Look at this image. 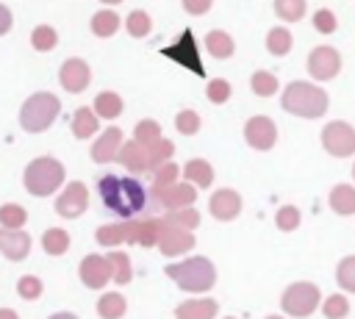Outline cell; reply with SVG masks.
<instances>
[{"instance_id": "1", "label": "cell", "mask_w": 355, "mask_h": 319, "mask_svg": "<svg viewBox=\"0 0 355 319\" xmlns=\"http://www.w3.org/2000/svg\"><path fill=\"white\" fill-rule=\"evenodd\" d=\"M97 191H100L103 205L122 219H130L147 211L153 200V194L136 178H119V175H103L97 180Z\"/></svg>"}, {"instance_id": "2", "label": "cell", "mask_w": 355, "mask_h": 319, "mask_svg": "<svg viewBox=\"0 0 355 319\" xmlns=\"http://www.w3.org/2000/svg\"><path fill=\"white\" fill-rule=\"evenodd\" d=\"M280 105L283 111L294 114V117H305V119H319L327 105H330V97L322 86L311 83V80H294L283 89V97H280Z\"/></svg>"}, {"instance_id": "3", "label": "cell", "mask_w": 355, "mask_h": 319, "mask_svg": "<svg viewBox=\"0 0 355 319\" xmlns=\"http://www.w3.org/2000/svg\"><path fill=\"white\" fill-rule=\"evenodd\" d=\"M61 111V103L53 92H36L31 94L19 108V125L28 133H44Z\"/></svg>"}, {"instance_id": "4", "label": "cell", "mask_w": 355, "mask_h": 319, "mask_svg": "<svg viewBox=\"0 0 355 319\" xmlns=\"http://www.w3.org/2000/svg\"><path fill=\"white\" fill-rule=\"evenodd\" d=\"M22 183H25V189H28L33 197H47V194H53V191L64 183V164L55 161L53 155L33 158V161L25 166Z\"/></svg>"}, {"instance_id": "5", "label": "cell", "mask_w": 355, "mask_h": 319, "mask_svg": "<svg viewBox=\"0 0 355 319\" xmlns=\"http://www.w3.org/2000/svg\"><path fill=\"white\" fill-rule=\"evenodd\" d=\"M166 275L183 291H208L216 280V269L208 258H189V261H180V264H169Z\"/></svg>"}, {"instance_id": "6", "label": "cell", "mask_w": 355, "mask_h": 319, "mask_svg": "<svg viewBox=\"0 0 355 319\" xmlns=\"http://www.w3.org/2000/svg\"><path fill=\"white\" fill-rule=\"evenodd\" d=\"M161 55H166L169 61L186 67V69L194 72L197 78H205V67H202V58H200V50H197V39H194V31H191V28L180 31L178 42L166 44V47L161 50Z\"/></svg>"}, {"instance_id": "7", "label": "cell", "mask_w": 355, "mask_h": 319, "mask_svg": "<svg viewBox=\"0 0 355 319\" xmlns=\"http://www.w3.org/2000/svg\"><path fill=\"white\" fill-rule=\"evenodd\" d=\"M322 147L336 155V158H347L355 153V128L344 119H336V122H327L322 128Z\"/></svg>"}, {"instance_id": "8", "label": "cell", "mask_w": 355, "mask_h": 319, "mask_svg": "<svg viewBox=\"0 0 355 319\" xmlns=\"http://www.w3.org/2000/svg\"><path fill=\"white\" fill-rule=\"evenodd\" d=\"M319 305V288L311 283H294L283 294V311L291 316H308Z\"/></svg>"}, {"instance_id": "9", "label": "cell", "mask_w": 355, "mask_h": 319, "mask_svg": "<svg viewBox=\"0 0 355 319\" xmlns=\"http://www.w3.org/2000/svg\"><path fill=\"white\" fill-rule=\"evenodd\" d=\"M341 69V55L330 44H319L308 55V75L316 80H333Z\"/></svg>"}, {"instance_id": "10", "label": "cell", "mask_w": 355, "mask_h": 319, "mask_svg": "<svg viewBox=\"0 0 355 319\" xmlns=\"http://www.w3.org/2000/svg\"><path fill=\"white\" fill-rule=\"evenodd\" d=\"M244 139H247V144H250L252 150L266 153V150H272L275 141H277V125H275L269 117H263V114L250 117L247 125H244Z\"/></svg>"}, {"instance_id": "11", "label": "cell", "mask_w": 355, "mask_h": 319, "mask_svg": "<svg viewBox=\"0 0 355 319\" xmlns=\"http://www.w3.org/2000/svg\"><path fill=\"white\" fill-rule=\"evenodd\" d=\"M58 83L61 89L72 92V94H80L89 83H92V69L83 58H67L58 69Z\"/></svg>"}, {"instance_id": "12", "label": "cell", "mask_w": 355, "mask_h": 319, "mask_svg": "<svg viewBox=\"0 0 355 319\" xmlns=\"http://www.w3.org/2000/svg\"><path fill=\"white\" fill-rule=\"evenodd\" d=\"M153 197L172 208V211H180V208H189L194 200H197V189H191L189 183H169V186H153Z\"/></svg>"}, {"instance_id": "13", "label": "cell", "mask_w": 355, "mask_h": 319, "mask_svg": "<svg viewBox=\"0 0 355 319\" xmlns=\"http://www.w3.org/2000/svg\"><path fill=\"white\" fill-rule=\"evenodd\" d=\"M86 205H89V191H86V186H83L80 180H72V183L61 191V197L55 200V211H58L61 216H67V219L80 216V214L86 211Z\"/></svg>"}, {"instance_id": "14", "label": "cell", "mask_w": 355, "mask_h": 319, "mask_svg": "<svg viewBox=\"0 0 355 319\" xmlns=\"http://www.w3.org/2000/svg\"><path fill=\"white\" fill-rule=\"evenodd\" d=\"M122 144H125V139H122V130L111 125V128H105V130L100 133V139L92 144V158H94L97 164H108V161L119 158V150H122Z\"/></svg>"}, {"instance_id": "15", "label": "cell", "mask_w": 355, "mask_h": 319, "mask_svg": "<svg viewBox=\"0 0 355 319\" xmlns=\"http://www.w3.org/2000/svg\"><path fill=\"white\" fill-rule=\"evenodd\" d=\"M208 208H211V216L227 222V219H236V216H239V211H241V197H239L233 189H219V191L211 194Z\"/></svg>"}, {"instance_id": "16", "label": "cell", "mask_w": 355, "mask_h": 319, "mask_svg": "<svg viewBox=\"0 0 355 319\" xmlns=\"http://www.w3.org/2000/svg\"><path fill=\"white\" fill-rule=\"evenodd\" d=\"M108 277H114L108 258H103V255H89V258H83V264H80V280H83L89 288L105 286Z\"/></svg>"}, {"instance_id": "17", "label": "cell", "mask_w": 355, "mask_h": 319, "mask_svg": "<svg viewBox=\"0 0 355 319\" xmlns=\"http://www.w3.org/2000/svg\"><path fill=\"white\" fill-rule=\"evenodd\" d=\"M28 250H31V236L28 233L0 227V252L8 261H22L28 255Z\"/></svg>"}, {"instance_id": "18", "label": "cell", "mask_w": 355, "mask_h": 319, "mask_svg": "<svg viewBox=\"0 0 355 319\" xmlns=\"http://www.w3.org/2000/svg\"><path fill=\"white\" fill-rule=\"evenodd\" d=\"M158 247H161L164 255H180V252H186V250L194 247V236L189 230H180V227L166 225L164 233H161V239H158Z\"/></svg>"}, {"instance_id": "19", "label": "cell", "mask_w": 355, "mask_h": 319, "mask_svg": "<svg viewBox=\"0 0 355 319\" xmlns=\"http://www.w3.org/2000/svg\"><path fill=\"white\" fill-rule=\"evenodd\" d=\"M119 161L122 166L133 169V172H144V169H155L150 155H147V147H141L139 141H125L122 150H119Z\"/></svg>"}, {"instance_id": "20", "label": "cell", "mask_w": 355, "mask_h": 319, "mask_svg": "<svg viewBox=\"0 0 355 319\" xmlns=\"http://www.w3.org/2000/svg\"><path fill=\"white\" fill-rule=\"evenodd\" d=\"M136 233H139V225L136 222H119V225H105V227H97V241L100 244H119V241H136Z\"/></svg>"}, {"instance_id": "21", "label": "cell", "mask_w": 355, "mask_h": 319, "mask_svg": "<svg viewBox=\"0 0 355 319\" xmlns=\"http://www.w3.org/2000/svg\"><path fill=\"white\" fill-rule=\"evenodd\" d=\"M72 136L75 139H89V136H94L97 133V128H100V119H97V114H94V108H78L75 114H72Z\"/></svg>"}, {"instance_id": "22", "label": "cell", "mask_w": 355, "mask_h": 319, "mask_svg": "<svg viewBox=\"0 0 355 319\" xmlns=\"http://www.w3.org/2000/svg\"><path fill=\"white\" fill-rule=\"evenodd\" d=\"M119 14L116 11H97L94 17H92V22H89V28H92V33L97 36V39H108V36H114L116 31H119Z\"/></svg>"}, {"instance_id": "23", "label": "cell", "mask_w": 355, "mask_h": 319, "mask_svg": "<svg viewBox=\"0 0 355 319\" xmlns=\"http://www.w3.org/2000/svg\"><path fill=\"white\" fill-rule=\"evenodd\" d=\"M94 114L97 117H103V119H116L119 114H122V108H125V103H122V97L116 94V92H100L97 97H94Z\"/></svg>"}, {"instance_id": "24", "label": "cell", "mask_w": 355, "mask_h": 319, "mask_svg": "<svg viewBox=\"0 0 355 319\" xmlns=\"http://www.w3.org/2000/svg\"><path fill=\"white\" fill-rule=\"evenodd\" d=\"M205 47H208V53H211L214 58H222V61L230 58L233 50H236L233 36L225 33V31H208V36H205Z\"/></svg>"}, {"instance_id": "25", "label": "cell", "mask_w": 355, "mask_h": 319, "mask_svg": "<svg viewBox=\"0 0 355 319\" xmlns=\"http://www.w3.org/2000/svg\"><path fill=\"white\" fill-rule=\"evenodd\" d=\"M178 319H211L216 313V302L214 300H189L183 305H178Z\"/></svg>"}, {"instance_id": "26", "label": "cell", "mask_w": 355, "mask_h": 319, "mask_svg": "<svg viewBox=\"0 0 355 319\" xmlns=\"http://www.w3.org/2000/svg\"><path fill=\"white\" fill-rule=\"evenodd\" d=\"M330 208H333L336 214H344V216L355 214V189L347 186V183H338V186L330 191Z\"/></svg>"}, {"instance_id": "27", "label": "cell", "mask_w": 355, "mask_h": 319, "mask_svg": "<svg viewBox=\"0 0 355 319\" xmlns=\"http://www.w3.org/2000/svg\"><path fill=\"white\" fill-rule=\"evenodd\" d=\"M291 44H294V39H291V31L288 28H272L269 33H266V50H269V55H275V58H280V55H288V50H291Z\"/></svg>"}, {"instance_id": "28", "label": "cell", "mask_w": 355, "mask_h": 319, "mask_svg": "<svg viewBox=\"0 0 355 319\" xmlns=\"http://www.w3.org/2000/svg\"><path fill=\"white\" fill-rule=\"evenodd\" d=\"M183 175H186V180H191V183H197V186H211V180H214V166H211L205 158H191V161L183 166Z\"/></svg>"}, {"instance_id": "29", "label": "cell", "mask_w": 355, "mask_h": 319, "mask_svg": "<svg viewBox=\"0 0 355 319\" xmlns=\"http://www.w3.org/2000/svg\"><path fill=\"white\" fill-rule=\"evenodd\" d=\"M125 28H128V33H130L133 39H144V36L153 31V19H150V14H147V11L136 8V11H130V14H128Z\"/></svg>"}, {"instance_id": "30", "label": "cell", "mask_w": 355, "mask_h": 319, "mask_svg": "<svg viewBox=\"0 0 355 319\" xmlns=\"http://www.w3.org/2000/svg\"><path fill=\"white\" fill-rule=\"evenodd\" d=\"M31 44H33V50H39V53L53 50V47L58 44V33H55V28H53V25H36L33 33H31Z\"/></svg>"}, {"instance_id": "31", "label": "cell", "mask_w": 355, "mask_h": 319, "mask_svg": "<svg viewBox=\"0 0 355 319\" xmlns=\"http://www.w3.org/2000/svg\"><path fill=\"white\" fill-rule=\"evenodd\" d=\"M42 247H44L47 255H61V252H67V247H69V236H67L61 227H50V230H44V236H42Z\"/></svg>"}, {"instance_id": "32", "label": "cell", "mask_w": 355, "mask_h": 319, "mask_svg": "<svg viewBox=\"0 0 355 319\" xmlns=\"http://www.w3.org/2000/svg\"><path fill=\"white\" fill-rule=\"evenodd\" d=\"M250 89H252L258 97H272V94L277 92V78H275L272 72H266V69H258V72H252V78H250Z\"/></svg>"}, {"instance_id": "33", "label": "cell", "mask_w": 355, "mask_h": 319, "mask_svg": "<svg viewBox=\"0 0 355 319\" xmlns=\"http://www.w3.org/2000/svg\"><path fill=\"white\" fill-rule=\"evenodd\" d=\"M158 139H164V136H161V125H158L155 119H141V122L136 125V130H133V141H139L141 147H150V144H155Z\"/></svg>"}, {"instance_id": "34", "label": "cell", "mask_w": 355, "mask_h": 319, "mask_svg": "<svg viewBox=\"0 0 355 319\" xmlns=\"http://www.w3.org/2000/svg\"><path fill=\"white\" fill-rule=\"evenodd\" d=\"M275 14L283 22H300L305 17V0H275Z\"/></svg>"}, {"instance_id": "35", "label": "cell", "mask_w": 355, "mask_h": 319, "mask_svg": "<svg viewBox=\"0 0 355 319\" xmlns=\"http://www.w3.org/2000/svg\"><path fill=\"white\" fill-rule=\"evenodd\" d=\"M97 313L103 319H119L125 313V297L119 294H105L100 302H97Z\"/></svg>"}, {"instance_id": "36", "label": "cell", "mask_w": 355, "mask_h": 319, "mask_svg": "<svg viewBox=\"0 0 355 319\" xmlns=\"http://www.w3.org/2000/svg\"><path fill=\"white\" fill-rule=\"evenodd\" d=\"M25 211H22V205H14V202H6L3 208H0V222H3V227H8V230H19L22 225H25Z\"/></svg>"}, {"instance_id": "37", "label": "cell", "mask_w": 355, "mask_h": 319, "mask_svg": "<svg viewBox=\"0 0 355 319\" xmlns=\"http://www.w3.org/2000/svg\"><path fill=\"white\" fill-rule=\"evenodd\" d=\"M166 225L180 227V230H191V227L200 225V214L191 211V208H180V211H172V214L166 216Z\"/></svg>"}, {"instance_id": "38", "label": "cell", "mask_w": 355, "mask_h": 319, "mask_svg": "<svg viewBox=\"0 0 355 319\" xmlns=\"http://www.w3.org/2000/svg\"><path fill=\"white\" fill-rule=\"evenodd\" d=\"M205 97H208L214 105L227 103V100H230V83H227L225 78H214V80H208V86H205Z\"/></svg>"}, {"instance_id": "39", "label": "cell", "mask_w": 355, "mask_h": 319, "mask_svg": "<svg viewBox=\"0 0 355 319\" xmlns=\"http://www.w3.org/2000/svg\"><path fill=\"white\" fill-rule=\"evenodd\" d=\"M172 153H175V144H172L169 139H158L155 144L147 147V155H150V161H153L155 169H158L161 164H166V161L172 158Z\"/></svg>"}, {"instance_id": "40", "label": "cell", "mask_w": 355, "mask_h": 319, "mask_svg": "<svg viewBox=\"0 0 355 319\" xmlns=\"http://www.w3.org/2000/svg\"><path fill=\"white\" fill-rule=\"evenodd\" d=\"M175 128L183 133V136H194L200 130V114L191 111V108H183L178 117H175Z\"/></svg>"}, {"instance_id": "41", "label": "cell", "mask_w": 355, "mask_h": 319, "mask_svg": "<svg viewBox=\"0 0 355 319\" xmlns=\"http://www.w3.org/2000/svg\"><path fill=\"white\" fill-rule=\"evenodd\" d=\"M108 264H111V275H114L116 283H128L130 280V261H128L125 252H111Z\"/></svg>"}, {"instance_id": "42", "label": "cell", "mask_w": 355, "mask_h": 319, "mask_svg": "<svg viewBox=\"0 0 355 319\" xmlns=\"http://www.w3.org/2000/svg\"><path fill=\"white\" fill-rule=\"evenodd\" d=\"M336 280H338L341 288H347V291L355 294V258H352V255L344 258V261L338 264V269H336Z\"/></svg>"}, {"instance_id": "43", "label": "cell", "mask_w": 355, "mask_h": 319, "mask_svg": "<svg viewBox=\"0 0 355 319\" xmlns=\"http://www.w3.org/2000/svg\"><path fill=\"white\" fill-rule=\"evenodd\" d=\"M313 28H316L319 33H333V31L338 28V19H336V14H333L330 8H319V11L313 14Z\"/></svg>"}, {"instance_id": "44", "label": "cell", "mask_w": 355, "mask_h": 319, "mask_svg": "<svg viewBox=\"0 0 355 319\" xmlns=\"http://www.w3.org/2000/svg\"><path fill=\"white\" fill-rule=\"evenodd\" d=\"M17 291H19L22 300H36V297L42 294V280L33 277V275H25V277H19V283H17Z\"/></svg>"}, {"instance_id": "45", "label": "cell", "mask_w": 355, "mask_h": 319, "mask_svg": "<svg viewBox=\"0 0 355 319\" xmlns=\"http://www.w3.org/2000/svg\"><path fill=\"white\" fill-rule=\"evenodd\" d=\"M275 222H277L280 230H294V227L300 225V211H297L294 205H283V208L277 211Z\"/></svg>"}, {"instance_id": "46", "label": "cell", "mask_w": 355, "mask_h": 319, "mask_svg": "<svg viewBox=\"0 0 355 319\" xmlns=\"http://www.w3.org/2000/svg\"><path fill=\"white\" fill-rule=\"evenodd\" d=\"M347 311H349V305H347V300H344L341 294L327 297V302H324V316H327V319H341Z\"/></svg>"}, {"instance_id": "47", "label": "cell", "mask_w": 355, "mask_h": 319, "mask_svg": "<svg viewBox=\"0 0 355 319\" xmlns=\"http://www.w3.org/2000/svg\"><path fill=\"white\" fill-rule=\"evenodd\" d=\"M175 178H178V166L172 161H166L155 169V183L153 186H169V183H175Z\"/></svg>"}, {"instance_id": "48", "label": "cell", "mask_w": 355, "mask_h": 319, "mask_svg": "<svg viewBox=\"0 0 355 319\" xmlns=\"http://www.w3.org/2000/svg\"><path fill=\"white\" fill-rule=\"evenodd\" d=\"M214 0H183V11H189L191 17H202L211 8Z\"/></svg>"}, {"instance_id": "49", "label": "cell", "mask_w": 355, "mask_h": 319, "mask_svg": "<svg viewBox=\"0 0 355 319\" xmlns=\"http://www.w3.org/2000/svg\"><path fill=\"white\" fill-rule=\"evenodd\" d=\"M11 25H14V17H11L8 6H3V3H0V36H6V33L11 31Z\"/></svg>"}, {"instance_id": "50", "label": "cell", "mask_w": 355, "mask_h": 319, "mask_svg": "<svg viewBox=\"0 0 355 319\" xmlns=\"http://www.w3.org/2000/svg\"><path fill=\"white\" fill-rule=\"evenodd\" d=\"M0 319H19L14 311H8V308H0Z\"/></svg>"}, {"instance_id": "51", "label": "cell", "mask_w": 355, "mask_h": 319, "mask_svg": "<svg viewBox=\"0 0 355 319\" xmlns=\"http://www.w3.org/2000/svg\"><path fill=\"white\" fill-rule=\"evenodd\" d=\"M50 319H78L75 313H67V311H61V313H53Z\"/></svg>"}, {"instance_id": "52", "label": "cell", "mask_w": 355, "mask_h": 319, "mask_svg": "<svg viewBox=\"0 0 355 319\" xmlns=\"http://www.w3.org/2000/svg\"><path fill=\"white\" fill-rule=\"evenodd\" d=\"M100 3H105V6H116V3H122V0H100Z\"/></svg>"}, {"instance_id": "53", "label": "cell", "mask_w": 355, "mask_h": 319, "mask_svg": "<svg viewBox=\"0 0 355 319\" xmlns=\"http://www.w3.org/2000/svg\"><path fill=\"white\" fill-rule=\"evenodd\" d=\"M266 319H280V316H266Z\"/></svg>"}, {"instance_id": "54", "label": "cell", "mask_w": 355, "mask_h": 319, "mask_svg": "<svg viewBox=\"0 0 355 319\" xmlns=\"http://www.w3.org/2000/svg\"><path fill=\"white\" fill-rule=\"evenodd\" d=\"M352 175H355V166H352Z\"/></svg>"}]
</instances>
